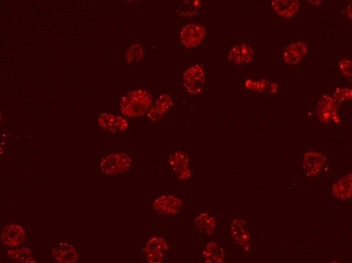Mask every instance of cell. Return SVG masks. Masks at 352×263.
Segmentation results:
<instances>
[{
  "mask_svg": "<svg viewBox=\"0 0 352 263\" xmlns=\"http://www.w3.org/2000/svg\"><path fill=\"white\" fill-rule=\"evenodd\" d=\"M136 159L133 153L125 149L117 150L102 155L98 160L99 171L111 177H124L129 174L136 167Z\"/></svg>",
  "mask_w": 352,
  "mask_h": 263,
  "instance_id": "6da1fadb",
  "label": "cell"
},
{
  "mask_svg": "<svg viewBox=\"0 0 352 263\" xmlns=\"http://www.w3.org/2000/svg\"><path fill=\"white\" fill-rule=\"evenodd\" d=\"M152 95L147 90L138 89L128 92L119 102V109L124 117L136 118L147 112L152 103Z\"/></svg>",
  "mask_w": 352,
  "mask_h": 263,
  "instance_id": "7a4b0ae2",
  "label": "cell"
},
{
  "mask_svg": "<svg viewBox=\"0 0 352 263\" xmlns=\"http://www.w3.org/2000/svg\"><path fill=\"white\" fill-rule=\"evenodd\" d=\"M185 204L183 196L166 192L153 196L148 203V210L157 217H174L178 216Z\"/></svg>",
  "mask_w": 352,
  "mask_h": 263,
  "instance_id": "3957f363",
  "label": "cell"
},
{
  "mask_svg": "<svg viewBox=\"0 0 352 263\" xmlns=\"http://www.w3.org/2000/svg\"><path fill=\"white\" fill-rule=\"evenodd\" d=\"M169 242L164 235L153 234L146 237L139 249L141 258L147 262L160 263L169 256Z\"/></svg>",
  "mask_w": 352,
  "mask_h": 263,
  "instance_id": "277c9868",
  "label": "cell"
},
{
  "mask_svg": "<svg viewBox=\"0 0 352 263\" xmlns=\"http://www.w3.org/2000/svg\"><path fill=\"white\" fill-rule=\"evenodd\" d=\"M165 161L170 173L179 181H186L192 177V160L185 149H172L166 155Z\"/></svg>",
  "mask_w": 352,
  "mask_h": 263,
  "instance_id": "5b68a950",
  "label": "cell"
},
{
  "mask_svg": "<svg viewBox=\"0 0 352 263\" xmlns=\"http://www.w3.org/2000/svg\"><path fill=\"white\" fill-rule=\"evenodd\" d=\"M208 84L207 70L203 64H195L187 68L182 76V85L189 95H198Z\"/></svg>",
  "mask_w": 352,
  "mask_h": 263,
  "instance_id": "8992f818",
  "label": "cell"
},
{
  "mask_svg": "<svg viewBox=\"0 0 352 263\" xmlns=\"http://www.w3.org/2000/svg\"><path fill=\"white\" fill-rule=\"evenodd\" d=\"M81 256L79 247L74 244L66 242L53 243L49 251V259L58 263H76Z\"/></svg>",
  "mask_w": 352,
  "mask_h": 263,
  "instance_id": "52a82bcc",
  "label": "cell"
},
{
  "mask_svg": "<svg viewBox=\"0 0 352 263\" xmlns=\"http://www.w3.org/2000/svg\"><path fill=\"white\" fill-rule=\"evenodd\" d=\"M98 122L103 132L113 136H124L129 128V123L125 117L108 112L101 114Z\"/></svg>",
  "mask_w": 352,
  "mask_h": 263,
  "instance_id": "ba28073f",
  "label": "cell"
},
{
  "mask_svg": "<svg viewBox=\"0 0 352 263\" xmlns=\"http://www.w3.org/2000/svg\"><path fill=\"white\" fill-rule=\"evenodd\" d=\"M206 27L199 23H191L185 25L180 33L182 44L186 48H193L199 46L206 37Z\"/></svg>",
  "mask_w": 352,
  "mask_h": 263,
  "instance_id": "9c48e42d",
  "label": "cell"
},
{
  "mask_svg": "<svg viewBox=\"0 0 352 263\" xmlns=\"http://www.w3.org/2000/svg\"><path fill=\"white\" fill-rule=\"evenodd\" d=\"M254 54L253 47L243 41L232 42L227 47V59L233 64H247L252 61Z\"/></svg>",
  "mask_w": 352,
  "mask_h": 263,
  "instance_id": "30bf717a",
  "label": "cell"
},
{
  "mask_svg": "<svg viewBox=\"0 0 352 263\" xmlns=\"http://www.w3.org/2000/svg\"><path fill=\"white\" fill-rule=\"evenodd\" d=\"M217 219V215L210 211L203 210L195 212V232L207 236L213 234L218 226Z\"/></svg>",
  "mask_w": 352,
  "mask_h": 263,
  "instance_id": "8fae6325",
  "label": "cell"
},
{
  "mask_svg": "<svg viewBox=\"0 0 352 263\" xmlns=\"http://www.w3.org/2000/svg\"><path fill=\"white\" fill-rule=\"evenodd\" d=\"M25 232L23 227L17 223H11L5 226L1 233V240L6 246L16 247L25 239Z\"/></svg>",
  "mask_w": 352,
  "mask_h": 263,
  "instance_id": "7c38bea8",
  "label": "cell"
},
{
  "mask_svg": "<svg viewBox=\"0 0 352 263\" xmlns=\"http://www.w3.org/2000/svg\"><path fill=\"white\" fill-rule=\"evenodd\" d=\"M172 103L171 96L166 93L158 94L146 113V119L148 121L160 120L169 109Z\"/></svg>",
  "mask_w": 352,
  "mask_h": 263,
  "instance_id": "4fadbf2b",
  "label": "cell"
},
{
  "mask_svg": "<svg viewBox=\"0 0 352 263\" xmlns=\"http://www.w3.org/2000/svg\"><path fill=\"white\" fill-rule=\"evenodd\" d=\"M247 223L242 220H234L230 224L228 236L237 245L244 247L247 244L249 232Z\"/></svg>",
  "mask_w": 352,
  "mask_h": 263,
  "instance_id": "5bb4252c",
  "label": "cell"
},
{
  "mask_svg": "<svg viewBox=\"0 0 352 263\" xmlns=\"http://www.w3.org/2000/svg\"><path fill=\"white\" fill-rule=\"evenodd\" d=\"M325 161V157L323 154L309 151L304 156L302 167L310 174H315L320 170Z\"/></svg>",
  "mask_w": 352,
  "mask_h": 263,
  "instance_id": "9a60e30c",
  "label": "cell"
},
{
  "mask_svg": "<svg viewBox=\"0 0 352 263\" xmlns=\"http://www.w3.org/2000/svg\"><path fill=\"white\" fill-rule=\"evenodd\" d=\"M306 52L304 43L298 41L287 46L283 53L284 61L288 64H295L299 62Z\"/></svg>",
  "mask_w": 352,
  "mask_h": 263,
  "instance_id": "2e32d148",
  "label": "cell"
},
{
  "mask_svg": "<svg viewBox=\"0 0 352 263\" xmlns=\"http://www.w3.org/2000/svg\"><path fill=\"white\" fill-rule=\"evenodd\" d=\"M332 193L336 198L344 200L351 195V173H349L337 181L332 187Z\"/></svg>",
  "mask_w": 352,
  "mask_h": 263,
  "instance_id": "e0dca14e",
  "label": "cell"
},
{
  "mask_svg": "<svg viewBox=\"0 0 352 263\" xmlns=\"http://www.w3.org/2000/svg\"><path fill=\"white\" fill-rule=\"evenodd\" d=\"M271 6L276 13L282 17H291L297 11L299 3L297 1H272Z\"/></svg>",
  "mask_w": 352,
  "mask_h": 263,
  "instance_id": "ac0fdd59",
  "label": "cell"
},
{
  "mask_svg": "<svg viewBox=\"0 0 352 263\" xmlns=\"http://www.w3.org/2000/svg\"><path fill=\"white\" fill-rule=\"evenodd\" d=\"M7 256L11 260L15 262H36V260L31 250L26 247L9 250Z\"/></svg>",
  "mask_w": 352,
  "mask_h": 263,
  "instance_id": "d6986e66",
  "label": "cell"
},
{
  "mask_svg": "<svg viewBox=\"0 0 352 263\" xmlns=\"http://www.w3.org/2000/svg\"><path fill=\"white\" fill-rule=\"evenodd\" d=\"M218 244L211 239L206 238L203 240L202 246V259L205 262H212V257Z\"/></svg>",
  "mask_w": 352,
  "mask_h": 263,
  "instance_id": "ffe728a7",
  "label": "cell"
},
{
  "mask_svg": "<svg viewBox=\"0 0 352 263\" xmlns=\"http://www.w3.org/2000/svg\"><path fill=\"white\" fill-rule=\"evenodd\" d=\"M143 56V51L139 44L132 45L125 55V60L128 63H134L140 61Z\"/></svg>",
  "mask_w": 352,
  "mask_h": 263,
  "instance_id": "44dd1931",
  "label": "cell"
},
{
  "mask_svg": "<svg viewBox=\"0 0 352 263\" xmlns=\"http://www.w3.org/2000/svg\"><path fill=\"white\" fill-rule=\"evenodd\" d=\"M332 108V99L330 97L325 96L319 102L317 110L321 113L322 119L326 120L329 117Z\"/></svg>",
  "mask_w": 352,
  "mask_h": 263,
  "instance_id": "7402d4cb",
  "label": "cell"
},
{
  "mask_svg": "<svg viewBox=\"0 0 352 263\" xmlns=\"http://www.w3.org/2000/svg\"><path fill=\"white\" fill-rule=\"evenodd\" d=\"M226 247L222 245H218L212 257V262H225L226 260Z\"/></svg>",
  "mask_w": 352,
  "mask_h": 263,
  "instance_id": "603a6c76",
  "label": "cell"
},
{
  "mask_svg": "<svg viewBox=\"0 0 352 263\" xmlns=\"http://www.w3.org/2000/svg\"><path fill=\"white\" fill-rule=\"evenodd\" d=\"M339 68L341 72L346 77H350L351 75V63L348 59H343L339 62Z\"/></svg>",
  "mask_w": 352,
  "mask_h": 263,
  "instance_id": "cb8c5ba5",
  "label": "cell"
},
{
  "mask_svg": "<svg viewBox=\"0 0 352 263\" xmlns=\"http://www.w3.org/2000/svg\"><path fill=\"white\" fill-rule=\"evenodd\" d=\"M334 97L337 101L349 99L351 97V90L348 88L337 89L335 92Z\"/></svg>",
  "mask_w": 352,
  "mask_h": 263,
  "instance_id": "d4e9b609",
  "label": "cell"
},
{
  "mask_svg": "<svg viewBox=\"0 0 352 263\" xmlns=\"http://www.w3.org/2000/svg\"><path fill=\"white\" fill-rule=\"evenodd\" d=\"M347 11L349 12V13H348V15H349V18H350L351 19V7H350V6L348 7V9H347Z\"/></svg>",
  "mask_w": 352,
  "mask_h": 263,
  "instance_id": "484cf974",
  "label": "cell"
},
{
  "mask_svg": "<svg viewBox=\"0 0 352 263\" xmlns=\"http://www.w3.org/2000/svg\"><path fill=\"white\" fill-rule=\"evenodd\" d=\"M309 2H310L311 3H312L313 4H315V3H317V4L318 5V4L320 3L321 1H309Z\"/></svg>",
  "mask_w": 352,
  "mask_h": 263,
  "instance_id": "4316f807",
  "label": "cell"
}]
</instances>
